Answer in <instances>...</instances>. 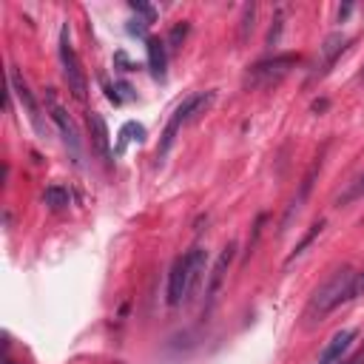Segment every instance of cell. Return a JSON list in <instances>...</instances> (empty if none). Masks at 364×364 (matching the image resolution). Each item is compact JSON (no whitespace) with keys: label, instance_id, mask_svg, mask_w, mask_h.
Returning <instances> with one entry per match:
<instances>
[{"label":"cell","instance_id":"6da1fadb","mask_svg":"<svg viewBox=\"0 0 364 364\" xmlns=\"http://www.w3.org/2000/svg\"><path fill=\"white\" fill-rule=\"evenodd\" d=\"M353 282H356V271L353 268H338L322 287H316V294L310 296L307 307H305V325L313 327L325 322L330 313L353 299Z\"/></svg>","mask_w":364,"mask_h":364},{"label":"cell","instance_id":"7c38bea8","mask_svg":"<svg viewBox=\"0 0 364 364\" xmlns=\"http://www.w3.org/2000/svg\"><path fill=\"white\" fill-rule=\"evenodd\" d=\"M185 259H188V296L185 299H193V294H197V287H200V282L205 276V259H208V253L202 248H193Z\"/></svg>","mask_w":364,"mask_h":364},{"label":"cell","instance_id":"ffe728a7","mask_svg":"<svg viewBox=\"0 0 364 364\" xmlns=\"http://www.w3.org/2000/svg\"><path fill=\"white\" fill-rule=\"evenodd\" d=\"M282 26H285V12L279 9L276 17H274V26H271V35H268V46H276L279 37H282Z\"/></svg>","mask_w":364,"mask_h":364},{"label":"cell","instance_id":"603a6c76","mask_svg":"<svg viewBox=\"0 0 364 364\" xmlns=\"http://www.w3.org/2000/svg\"><path fill=\"white\" fill-rule=\"evenodd\" d=\"M342 364H364V345H358V350H353L350 356H345Z\"/></svg>","mask_w":364,"mask_h":364},{"label":"cell","instance_id":"9a60e30c","mask_svg":"<svg viewBox=\"0 0 364 364\" xmlns=\"http://www.w3.org/2000/svg\"><path fill=\"white\" fill-rule=\"evenodd\" d=\"M43 202L52 208V211H63V208L71 205V193H68V188H63V185H48L46 193H43Z\"/></svg>","mask_w":364,"mask_h":364},{"label":"cell","instance_id":"5b68a950","mask_svg":"<svg viewBox=\"0 0 364 364\" xmlns=\"http://www.w3.org/2000/svg\"><path fill=\"white\" fill-rule=\"evenodd\" d=\"M60 63H63V75H66V83H68V91L75 94V100L86 103V94H88V80H86V71L71 48V40H68V29L60 32Z\"/></svg>","mask_w":364,"mask_h":364},{"label":"cell","instance_id":"ba28073f","mask_svg":"<svg viewBox=\"0 0 364 364\" xmlns=\"http://www.w3.org/2000/svg\"><path fill=\"white\" fill-rule=\"evenodd\" d=\"M185 296H188V259L177 256L171 265V274H168V305L177 307Z\"/></svg>","mask_w":364,"mask_h":364},{"label":"cell","instance_id":"30bf717a","mask_svg":"<svg viewBox=\"0 0 364 364\" xmlns=\"http://www.w3.org/2000/svg\"><path fill=\"white\" fill-rule=\"evenodd\" d=\"M353 338H356V330H338L327 342V347L322 350L319 364H342V358L347 356V350L353 345Z\"/></svg>","mask_w":364,"mask_h":364},{"label":"cell","instance_id":"52a82bcc","mask_svg":"<svg viewBox=\"0 0 364 364\" xmlns=\"http://www.w3.org/2000/svg\"><path fill=\"white\" fill-rule=\"evenodd\" d=\"M233 256H236V245H233V242H228V245L222 248V253L216 256V262H213V268H211V274H208V285H205L208 310H211V305L216 302V294L222 290V282H225V276H228V268H231Z\"/></svg>","mask_w":364,"mask_h":364},{"label":"cell","instance_id":"7a4b0ae2","mask_svg":"<svg viewBox=\"0 0 364 364\" xmlns=\"http://www.w3.org/2000/svg\"><path fill=\"white\" fill-rule=\"evenodd\" d=\"M211 103H213V91H208V94H191V97H185V100L174 108L171 119H168V126H165V131H162L160 149H157V157H160V160H162V157H168V151H171V145H174V140H177L180 128L188 123V119L197 117L202 108H208Z\"/></svg>","mask_w":364,"mask_h":364},{"label":"cell","instance_id":"8fae6325","mask_svg":"<svg viewBox=\"0 0 364 364\" xmlns=\"http://www.w3.org/2000/svg\"><path fill=\"white\" fill-rule=\"evenodd\" d=\"M88 128H91V142H94V151L100 154V160H103L106 165H111L108 126H106V119H103V114H97V111H91V114H88Z\"/></svg>","mask_w":364,"mask_h":364},{"label":"cell","instance_id":"9c48e42d","mask_svg":"<svg viewBox=\"0 0 364 364\" xmlns=\"http://www.w3.org/2000/svg\"><path fill=\"white\" fill-rule=\"evenodd\" d=\"M319 168H322V162H313L310 165V171H307V177L302 180V185H299V193L294 200H290V205H287V211H285V220H282V231H287V225L294 222V216L302 211V205H305V200L310 197V191H313V180L319 177Z\"/></svg>","mask_w":364,"mask_h":364},{"label":"cell","instance_id":"d6986e66","mask_svg":"<svg viewBox=\"0 0 364 364\" xmlns=\"http://www.w3.org/2000/svg\"><path fill=\"white\" fill-rule=\"evenodd\" d=\"M253 20H256V6H245L242 9V26H239V43H248V37L253 35Z\"/></svg>","mask_w":364,"mask_h":364},{"label":"cell","instance_id":"4316f807","mask_svg":"<svg viewBox=\"0 0 364 364\" xmlns=\"http://www.w3.org/2000/svg\"><path fill=\"white\" fill-rule=\"evenodd\" d=\"M350 9H353V6H350V3H347V6H345V9H338V20H345V17H347V15H350Z\"/></svg>","mask_w":364,"mask_h":364},{"label":"cell","instance_id":"2e32d148","mask_svg":"<svg viewBox=\"0 0 364 364\" xmlns=\"http://www.w3.org/2000/svg\"><path fill=\"white\" fill-rule=\"evenodd\" d=\"M142 140H145V128H142L140 123H126V126H123V131H119V142H117V154H123L128 142H142Z\"/></svg>","mask_w":364,"mask_h":364},{"label":"cell","instance_id":"3957f363","mask_svg":"<svg viewBox=\"0 0 364 364\" xmlns=\"http://www.w3.org/2000/svg\"><path fill=\"white\" fill-rule=\"evenodd\" d=\"M299 66V55H274L268 60H259L245 77V86L253 88H271L279 80H285L290 75V68Z\"/></svg>","mask_w":364,"mask_h":364},{"label":"cell","instance_id":"277c9868","mask_svg":"<svg viewBox=\"0 0 364 364\" xmlns=\"http://www.w3.org/2000/svg\"><path fill=\"white\" fill-rule=\"evenodd\" d=\"M46 111H48V117H52V123L57 126L66 149L71 151V157H75V162H77L80 160V131L75 126V119H71V114L66 111V106L60 103L55 88H46Z\"/></svg>","mask_w":364,"mask_h":364},{"label":"cell","instance_id":"8992f818","mask_svg":"<svg viewBox=\"0 0 364 364\" xmlns=\"http://www.w3.org/2000/svg\"><path fill=\"white\" fill-rule=\"evenodd\" d=\"M9 86H12V91H15V97L20 100V106L26 108V114H29V119H32V126H35V131L37 134H46V126H43V111H40V106H37V100H35V94H32V88H29V83L23 80V75H20V68L17 66H9Z\"/></svg>","mask_w":364,"mask_h":364},{"label":"cell","instance_id":"83f0119b","mask_svg":"<svg viewBox=\"0 0 364 364\" xmlns=\"http://www.w3.org/2000/svg\"><path fill=\"white\" fill-rule=\"evenodd\" d=\"M6 364H12V361H6Z\"/></svg>","mask_w":364,"mask_h":364},{"label":"cell","instance_id":"44dd1931","mask_svg":"<svg viewBox=\"0 0 364 364\" xmlns=\"http://www.w3.org/2000/svg\"><path fill=\"white\" fill-rule=\"evenodd\" d=\"M185 35H188V23H177V26L171 29V37H168V43H171V46H180V43L185 40Z\"/></svg>","mask_w":364,"mask_h":364},{"label":"cell","instance_id":"484cf974","mask_svg":"<svg viewBox=\"0 0 364 364\" xmlns=\"http://www.w3.org/2000/svg\"><path fill=\"white\" fill-rule=\"evenodd\" d=\"M114 60H117V63H123V66H126V71H134V68H137V66L126 57V52H117V55H114Z\"/></svg>","mask_w":364,"mask_h":364},{"label":"cell","instance_id":"cb8c5ba5","mask_svg":"<svg viewBox=\"0 0 364 364\" xmlns=\"http://www.w3.org/2000/svg\"><path fill=\"white\" fill-rule=\"evenodd\" d=\"M131 9H134V12H140V15H145V20H149V23L157 17V12H154L151 6H145V3H131Z\"/></svg>","mask_w":364,"mask_h":364},{"label":"cell","instance_id":"f1b7e54d","mask_svg":"<svg viewBox=\"0 0 364 364\" xmlns=\"http://www.w3.org/2000/svg\"><path fill=\"white\" fill-rule=\"evenodd\" d=\"M361 80H364V75H361Z\"/></svg>","mask_w":364,"mask_h":364},{"label":"cell","instance_id":"ac0fdd59","mask_svg":"<svg viewBox=\"0 0 364 364\" xmlns=\"http://www.w3.org/2000/svg\"><path fill=\"white\" fill-rule=\"evenodd\" d=\"M322 228H325V222H313V225H310V231H307V233L302 236V242H299V245H296L294 251H290V256H287V265H290V262H294L296 256H302V253H305V248H307V245H310V242H313V239H316V236L322 233Z\"/></svg>","mask_w":364,"mask_h":364},{"label":"cell","instance_id":"5bb4252c","mask_svg":"<svg viewBox=\"0 0 364 364\" xmlns=\"http://www.w3.org/2000/svg\"><path fill=\"white\" fill-rule=\"evenodd\" d=\"M145 48H149V66L154 71L157 80H165V68H168V55H165V43L157 37L145 40Z\"/></svg>","mask_w":364,"mask_h":364},{"label":"cell","instance_id":"d4e9b609","mask_svg":"<svg viewBox=\"0 0 364 364\" xmlns=\"http://www.w3.org/2000/svg\"><path fill=\"white\" fill-rule=\"evenodd\" d=\"M356 296H364V271L356 274V282H353V299Z\"/></svg>","mask_w":364,"mask_h":364},{"label":"cell","instance_id":"7402d4cb","mask_svg":"<svg viewBox=\"0 0 364 364\" xmlns=\"http://www.w3.org/2000/svg\"><path fill=\"white\" fill-rule=\"evenodd\" d=\"M145 20H128V35H137V37H145Z\"/></svg>","mask_w":364,"mask_h":364},{"label":"cell","instance_id":"4fadbf2b","mask_svg":"<svg viewBox=\"0 0 364 364\" xmlns=\"http://www.w3.org/2000/svg\"><path fill=\"white\" fill-rule=\"evenodd\" d=\"M345 48H347V40H345L342 35H330V37L325 40V46H322V60L316 63V75H319V77H325V75H327L330 66L336 63V57L342 55Z\"/></svg>","mask_w":364,"mask_h":364},{"label":"cell","instance_id":"e0dca14e","mask_svg":"<svg viewBox=\"0 0 364 364\" xmlns=\"http://www.w3.org/2000/svg\"><path fill=\"white\" fill-rule=\"evenodd\" d=\"M361 197H364V174L358 180H353L342 193H338V197H336V208H345V205H350V202H356Z\"/></svg>","mask_w":364,"mask_h":364}]
</instances>
